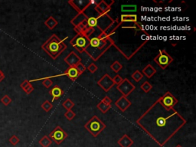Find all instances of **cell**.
Listing matches in <instances>:
<instances>
[{
  "label": "cell",
  "instance_id": "obj_1",
  "mask_svg": "<svg viewBox=\"0 0 196 147\" xmlns=\"http://www.w3.org/2000/svg\"><path fill=\"white\" fill-rule=\"evenodd\" d=\"M175 109L165 108L156 101L137 120V124L160 146H164L186 124Z\"/></svg>",
  "mask_w": 196,
  "mask_h": 147
},
{
  "label": "cell",
  "instance_id": "obj_2",
  "mask_svg": "<svg viewBox=\"0 0 196 147\" xmlns=\"http://www.w3.org/2000/svg\"><path fill=\"white\" fill-rule=\"evenodd\" d=\"M66 39H61L54 34L42 45V48L52 59L55 60L67 49V45L64 42Z\"/></svg>",
  "mask_w": 196,
  "mask_h": 147
},
{
  "label": "cell",
  "instance_id": "obj_3",
  "mask_svg": "<svg viewBox=\"0 0 196 147\" xmlns=\"http://www.w3.org/2000/svg\"><path fill=\"white\" fill-rule=\"evenodd\" d=\"M84 128L86 130L93 136V137H96L98 135L100 134L105 128H106V125L98 118L96 116H93L85 125H84Z\"/></svg>",
  "mask_w": 196,
  "mask_h": 147
},
{
  "label": "cell",
  "instance_id": "obj_4",
  "mask_svg": "<svg viewBox=\"0 0 196 147\" xmlns=\"http://www.w3.org/2000/svg\"><path fill=\"white\" fill-rule=\"evenodd\" d=\"M70 44L78 52L82 53L85 51L89 46V38H87L82 34H77L76 36L70 41Z\"/></svg>",
  "mask_w": 196,
  "mask_h": 147
},
{
  "label": "cell",
  "instance_id": "obj_5",
  "mask_svg": "<svg viewBox=\"0 0 196 147\" xmlns=\"http://www.w3.org/2000/svg\"><path fill=\"white\" fill-rule=\"evenodd\" d=\"M154 61L162 69L167 68L168 66L173 61V58L169 55L166 50L161 49L159 51V54L154 58Z\"/></svg>",
  "mask_w": 196,
  "mask_h": 147
},
{
  "label": "cell",
  "instance_id": "obj_6",
  "mask_svg": "<svg viewBox=\"0 0 196 147\" xmlns=\"http://www.w3.org/2000/svg\"><path fill=\"white\" fill-rule=\"evenodd\" d=\"M68 3L77 12L80 13L85 12L86 9L91 6V5H96L97 4V2L96 1H94V0H90V1H85V0H77V1H75V0H71V1L68 2Z\"/></svg>",
  "mask_w": 196,
  "mask_h": 147
},
{
  "label": "cell",
  "instance_id": "obj_7",
  "mask_svg": "<svg viewBox=\"0 0 196 147\" xmlns=\"http://www.w3.org/2000/svg\"><path fill=\"white\" fill-rule=\"evenodd\" d=\"M68 136V133L64 131L61 126H58L51 132L48 137L50 138L52 141H54L56 144L60 145V144L64 142V139H66Z\"/></svg>",
  "mask_w": 196,
  "mask_h": 147
},
{
  "label": "cell",
  "instance_id": "obj_8",
  "mask_svg": "<svg viewBox=\"0 0 196 147\" xmlns=\"http://www.w3.org/2000/svg\"><path fill=\"white\" fill-rule=\"evenodd\" d=\"M166 109L170 110V109H173L174 107L178 104V101L172 94L167 91L164 95H162L160 98L157 100Z\"/></svg>",
  "mask_w": 196,
  "mask_h": 147
},
{
  "label": "cell",
  "instance_id": "obj_9",
  "mask_svg": "<svg viewBox=\"0 0 196 147\" xmlns=\"http://www.w3.org/2000/svg\"><path fill=\"white\" fill-rule=\"evenodd\" d=\"M117 89L122 94L123 96L127 97L136 89V87L130 80L125 78L120 84L117 86Z\"/></svg>",
  "mask_w": 196,
  "mask_h": 147
},
{
  "label": "cell",
  "instance_id": "obj_10",
  "mask_svg": "<svg viewBox=\"0 0 196 147\" xmlns=\"http://www.w3.org/2000/svg\"><path fill=\"white\" fill-rule=\"evenodd\" d=\"M97 84L105 91V92H108L114 86V83L113 81V78L110 76L106 74L100 80L97 81Z\"/></svg>",
  "mask_w": 196,
  "mask_h": 147
},
{
  "label": "cell",
  "instance_id": "obj_11",
  "mask_svg": "<svg viewBox=\"0 0 196 147\" xmlns=\"http://www.w3.org/2000/svg\"><path fill=\"white\" fill-rule=\"evenodd\" d=\"M64 61L69 65V67H75L78 63L81 62V58L74 51H71L68 56L64 58Z\"/></svg>",
  "mask_w": 196,
  "mask_h": 147
},
{
  "label": "cell",
  "instance_id": "obj_12",
  "mask_svg": "<svg viewBox=\"0 0 196 147\" xmlns=\"http://www.w3.org/2000/svg\"><path fill=\"white\" fill-rule=\"evenodd\" d=\"M111 104H112V101L110 98L108 96H105L100 102L98 103L96 105V107L99 110H100V112L103 114H106L108 110L111 108Z\"/></svg>",
  "mask_w": 196,
  "mask_h": 147
},
{
  "label": "cell",
  "instance_id": "obj_13",
  "mask_svg": "<svg viewBox=\"0 0 196 147\" xmlns=\"http://www.w3.org/2000/svg\"><path fill=\"white\" fill-rule=\"evenodd\" d=\"M94 10L97 12L98 15L108 14L111 10V4H107L105 1H101L95 5Z\"/></svg>",
  "mask_w": 196,
  "mask_h": 147
},
{
  "label": "cell",
  "instance_id": "obj_14",
  "mask_svg": "<svg viewBox=\"0 0 196 147\" xmlns=\"http://www.w3.org/2000/svg\"><path fill=\"white\" fill-rule=\"evenodd\" d=\"M131 105H132V103L127 99V97H126L124 96L120 97L115 102V106L117 107L118 108L120 109V110L122 111V112H125L126 110H127Z\"/></svg>",
  "mask_w": 196,
  "mask_h": 147
},
{
  "label": "cell",
  "instance_id": "obj_15",
  "mask_svg": "<svg viewBox=\"0 0 196 147\" xmlns=\"http://www.w3.org/2000/svg\"><path fill=\"white\" fill-rule=\"evenodd\" d=\"M63 75L67 76L70 80L74 81V80H75L80 75V74H79V72L77 71V68H76L75 67H69L66 70H65L64 74H61V76Z\"/></svg>",
  "mask_w": 196,
  "mask_h": 147
},
{
  "label": "cell",
  "instance_id": "obj_16",
  "mask_svg": "<svg viewBox=\"0 0 196 147\" xmlns=\"http://www.w3.org/2000/svg\"><path fill=\"white\" fill-rule=\"evenodd\" d=\"M49 94L52 95V101H55V100H58L64 94V91L58 85H55L50 91Z\"/></svg>",
  "mask_w": 196,
  "mask_h": 147
},
{
  "label": "cell",
  "instance_id": "obj_17",
  "mask_svg": "<svg viewBox=\"0 0 196 147\" xmlns=\"http://www.w3.org/2000/svg\"><path fill=\"white\" fill-rule=\"evenodd\" d=\"M117 143L120 145V147H130L133 144V141L127 134H124L119 140Z\"/></svg>",
  "mask_w": 196,
  "mask_h": 147
},
{
  "label": "cell",
  "instance_id": "obj_18",
  "mask_svg": "<svg viewBox=\"0 0 196 147\" xmlns=\"http://www.w3.org/2000/svg\"><path fill=\"white\" fill-rule=\"evenodd\" d=\"M138 17L135 14H123L120 16V24L123 22H137Z\"/></svg>",
  "mask_w": 196,
  "mask_h": 147
},
{
  "label": "cell",
  "instance_id": "obj_19",
  "mask_svg": "<svg viewBox=\"0 0 196 147\" xmlns=\"http://www.w3.org/2000/svg\"><path fill=\"white\" fill-rule=\"evenodd\" d=\"M142 73H143V74H145L147 78H151L156 73V69L155 67H153V66L152 64H149L143 69Z\"/></svg>",
  "mask_w": 196,
  "mask_h": 147
},
{
  "label": "cell",
  "instance_id": "obj_20",
  "mask_svg": "<svg viewBox=\"0 0 196 147\" xmlns=\"http://www.w3.org/2000/svg\"><path fill=\"white\" fill-rule=\"evenodd\" d=\"M84 23L87 27L93 28V29L97 28V19L95 16H90V17L88 16Z\"/></svg>",
  "mask_w": 196,
  "mask_h": 147
},
{
  "label": "cell",
  "instance_id": "obj_21",
  "mask_svg": "<svg viewBox=\"0 0 196 147\" xmlns=\"http://www.w3.org/2000/svg\"><path fill=\"white\" fill-rule=\"evenodd\" d=\"M45 25L48 28V29L52 30V29H54L57 26H58V22L53 16H50V17L48 18V19L45 22Z\"/></svg>",
  "mask_w": 196,
  "mask_h": 147
},
{
  "label": "cell",
  "instance_id": "obj_22",
  "mask_svg": "<svg viewBox=\"0 0 196 147\" xmlns=\"http://www.w3.org/2000/svg\"><path fill=\"white\" fill-rule=\"evenodd\" d=\"M122 12H137V5H121Z\"/></svg>",
  "mask_w": 196,
  "mask_h": 147
},
{
  "label": "cell",
  "instance_id": "obj_23",
  "mask_svg": "<svg viewBox=\"0 0 196 147\" xmlns=\"http://www.w3.org/2000/svg\"><path fill=\"white\" fill-rule=\"evenodd\" d=\"M52 143V140L48 136H45L39 140V144L42 147H49Z\"/></svg>",
  "mask_w": 196,
  "mask_h": 147
},
{
  "label": "cell",
  "instance_id": "obj_24",
  "mask_svg": "<svg viewBox=\"0 0 196 147\" xmlns=\"http://www.w3.org/2000/svg\"><path fill=\"white\" fill-rule=\"evenodd\" d=\"M110 68L112 69L115 73L117 74L118 72L123 68V65L119 62V61H114L113 64H110Z\"/></svg>",
  "mask_w": 196,
  "mask_h": 147
},
{
  "label": "cell",
  "instance_id": "obj_25",
  "mask_svg": "<svg viewBox=\"0 0 196 147\" xmlns=\"http://www.w3.org/2000/svg\"><path fill=\"white\" fill-rule=\"evenodd\" d=\"M132 78L135 80L136 82H140V80L143 79V74L142 72H140L139 70H137L135 72L132 74V75H131Z\"/></svg>",
  "mask_w": 196,
  "mask_h": 147
},
{
  "label": "cell",
  "instance_id": "obj_26",
  "mask_svg": "<svg viewBox=\"0 0 196 147\" xmlns=\"http://www.w3.org/2000/svg\"><path fill=\"white\" fill-rule=\"evenodd\" d=\"M152 88H153V86H152L151 84L148 81L143 82V84L140 86V89L143 90L145 93H149V92L152 90Z\"/></svg>",
  "mask_w": 196,
  "mask_h": 147
},
{
  "label": "cell",
  "instance_id": "obj_27",
  "mask_svg": "<svg viewBox=\"0 0 196 147\" xmlns=\"http://www.w3.org/2000/svg\"><path fill=\"white\" fill-rule=\"evenodd\" d=\"M42 108L45 110V112H48L50 111L52 108H53V104L48 101H45L43 104H42Z\"/></svg>",
  "mask_w": 196,
  "mask_h": 147
},
{
  "label": "cell",
  "instance_id": "obj_28",
  "mask_svg": "<svg viewBox=\"0 0 196 147\" xmlns=\"http://www.w3.org/2000/svg\"><path fill=\"white\" fill-rule=\"evenodd\" d=\"M62 105H63V107L66 109L67 110H71V108H72V107H74V103L72 102V101H71V99L68 98L66 101L63 102Z\"/></svg>",
  "mask_w": 196,
  "mask_h": 147
},
{
  "label": "cell",
  "instance_id": "obj_29",
  "mask_svg": "<svg viewBox=\"0 0 196 147\" xmlns=\"http://www.w3.org/2000/svg\"><path fill=\"white\" fill-rule=\"evenodd\" d=\"M22 87L23 89L26 91V93L27 94L32 93V91H33V90H34L33 87H32V85L29 83V81H25L24 83L22 84Z\"/></svg>",
  "mask_w": 196,
  "mask_h": 147
},
{
  "label": "cell",
  "instance_id": "obj_30",
  "mask_svg": "<svg viewBox=\"0 0 196 147\" xmlns=\"http://www.w3.org/2000/svg\"><path fill=\"white\" fill-rule=\"evenodd\" d=\"M75 116H76L75 113H74V111L71 110H67V112L64 114V117H66L67 120H72L75 117Z\"/></svg>",
  "mask_w": 196,
  "mask_h": 147
},
{
  "label": "cell",
  "instance_id": "obj_31",
  "mask_svg": "<svg viewBox=\"0 0 196 147\" xmlns=\"http://www.w3.org/2000/svg\"><path fill=\"white\" fill-rule=\"evenodd\" d=\"M75 67L77 68V71L79 72V74H81L84 73V72L86 70V69H87V67H86L83 64L82 62L78 63V64L75 66Z\"/></svg>",
  "mask_w": 196,
  "mask_h": 147
},
{
  "label": "cell",
  "instance_id": "obj_32",
  "mask_svg": "<svg viewBox=\"0 0 196 147\" xmlns=\"http://www.w3.org/2000/svg\"><path fill=\"white\" fill-rule=\"evenodd\" d=\"M42 84H43L46 88H49L50 87L52 86V84H53V81H52L50 78H46L43 80Z\"/></svg>",
  "mask_w": 196,
  "mask_h": 147
},
{
  "label": "cell",
  "instance_id": "obj_33",
  "mask_svg": "<svg viewBox=\"0 0 196 147\" xmlns=\"http://www.w3.org/2000/svg\"><path fill=\"white\" fill-rule=\"evenodd\" d=\"M87 69H88V70L90 72V73L93 74V73H95L96 70H97L98 67H97V66L94 64V63H91V64H90V65L87 67Z\"/></svg>",
  "mask_w": 196,
  "mask_h": 147
},
{
  "label": "cell",
  "instance_id": "obj_34",
  "mask_svg": "<svg viewBox=\"0 0 196 147\" xmlns=\"http://www.w3.org/2000/svg\"><path fill=\"white\" fill-rule=\"evenodd\" d=\"M123 79L119 74H117V75L113 78V81L114 84H117V85L120 84L123 81Z\"/></svg>",
  "mask_w": 196,
  "mask_h": 147
},
{
  "label": "cell",
  "instance_id": "obj_35",
  "mask_svg": "<svg viewBox=\"0 0 196 147\" xmlns=\"http://www.w3.org/2000/svg\"><path fill=\"white\" fill-rule=\"evenodd\" d=\"M9 141H10V142H11V143L12 144V145H16V144H17L19 142V138L17 137V136H12L11 138H10Z\"/></svg>",
  "mask_w": 196,
  "mask_h": 147
},
{
  "label": "cell",
  "instance_id": "obj_36",
  "mask_svg": "<svg viewBox=\"0 0 196 147\" xmlns=\"http://www.w3.org/2000/svg\"><path fill=\"white\" fill-rule=\"evenodd\" d=\"M175 147H182V145H177L176 146H175Z\"/></svg>",
  "mask_w": 196,
  "mask_h": 147
}]
</instances>
